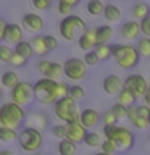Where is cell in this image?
I'll use <instances>...</instances> for the list:
<instances>
[{
	"instance_id": "cell-43",
	"label": "cell",
	"mask_w": 150,
	"mask_h": 155,
	"mask_svg": "<svg viewBox=\"0 0 150 155\" xmlns=\"http://www.w3.org/2000/svg\"><path fill=\"white\" fill-rule=\"evenodd\" d=\"M57 8H58V13L63 15V16H66V15H71V12H73V7H71V5H68L65 0H58Z\"/></svg>"
},
{
	"instance_id": "cell-25",
	"label": "cell",
	"mask_w": 150,
	"mask_h": 155,
	"mask_svg": "<svg viewBox=\"0 0 150 155\" xmlns=\"http://www.w3.org/2000/svg\"><path fill=\"white\" fill-rule=\"evenodd\" d=\"M28 126H34V128H37V129H45L47 126H48L47 115L34 111V113L29 115V124H28Z\"/></svg>"
},
{
	"instance_id": "cell-56",
	"label": "cell",
	"mask_w": 150,
	"mask_h": 155,
	"mask_svg": "<svg viewBox=\"0 0 150 155\" xmlns=\"http://www.w3.org/2000/svg\"><path fill=\"white\" fill-rule=\"evenodd\" d=\"M34 155H47V153H39V152H34Z\"/></svg>"
},
{
	"instance_id": "cell-47",
	"label": "cell",
	"mask_w": 150,
	"mask_h": 155,
	"mask_svg": "<svg viewBox=\"0 0 150 155\" xmlns=\"http://www.w3.org/2000/svg\"><path fill=\"white\" fill-rule=\"evenodd\" d=\"M68 92H70V86H68L66 82L58 81V86H57V95H58V97H63V95H68Z\"/></svg>"
},
{
	"instance_id": "cell-13",
	"label": "cell",
	"mask_w": 150,
	"mask_h": 155,
	"mask_svg": "<svg viewBox=\"0 0 150 155\" xmlns=\"http://www.w3.org/2000/svg\"><path fill=\"white\" fill-rule=\"evenodd\" d=\"M86 134H87V128L82 126L79 121H74V123H68L66 124V136L65 137L68 140H71V142H74V144L84 142Z\"/></svg>"
},
{
	"instance_id": "cell-33",
	"label": "cell",
	"mask_w": 150,
	"mask_h": 155,
	"mask_svg": "<svg viewBox=\"0 0 150 155\" xmlns=\"http://www.w3.org/2000/svg\"><path fill=\"white\" fill-rule=\"evenodd\" d=\"M61 76H63V65H60V63H57V61H52L50 71H48V74L45 78H50V79L58 81Z\"/></svg>"
},
{
	"instance_id": "cell-57",
	"label": "cell",
	"mask_w": 150,
	"mask_h": 155,
	"mask_svg": "<svg viewBox=\"0 0 150 155\" xmlns=\"http://www.w3.org/2000/svg\"><path fill=\"white\" fill-rule=\"evenodd\" d=\"M0 126H2V124H0Z\"/></svg>"
},
{
	"instance_id": "cell-41",
	"label": "cell",
	"mask_w": 150,
	"mask_h": 155,
	"mask_svg": "<svg viewBox=\"0 0 150 155\" xmlns=\"http://www.w3.org/2000/svg\"><path fill=\"white\" fill-rule=\"evenodd\" d=\"M102 121H103V124H118V118H116V115L110 110H106L103 115H102Z\"/></svg>"
},
{
	"instance_id": "cell-17",
	"label": "cell",
	"mask_w": 150,
	"mask_h": 155,
	"mask_svg": "<svg viewBox=\"0 0 150 155\" xmlns=\"http://www.w3.org/2000/svg\"><path fill=\"white\" fill-rule=\"evenodd\" d=\"M77 45H79L81 50L89 52L94 50L97 47V39H95V28H87L84 32L77 37Z\"/></svg>"
},
{
	"instance_id": "cell-7",
	"label": "cell",
	"mask_w": 150,
	"mask_h": 155,
	"mask_svg": "<svg viewBox=\"0 0 150 155\" xmlns=\"http://www.w3.org/2000/svg\"><path fill=\"white\" fill-rule=\"evenodd\" d=\"M57 86L58 81L50 78H41L32 84L34 87V99L42 105H53V102L58 99L57 95Z\"/></svg>"
},
{
	"instance_id": "cell-6",
	"label": "cell",
	"mask_w": 150,
	"mask_h": 155,
	"mask_svg": "<svg viewBox=\"0 0 150 155\" xmlns=\"http://www.w3.org/2000/svg\"><path fill=\"white\" fill-rule=\"evenodd\" d=\"M18 145L23 152L34 153L39 152V149L44 144V134L41 129L34 128V126H26L18 133Z\"/></svg>"
},
{
	"instance_id": "cell-24",
	"label": "cell",
	"mask_w": 150,
	"mask_h": 155,
	"mask_svg": "<svg viewBox=\"0 0 150 155\" xmlns=\"http://www.w3.org/2000/svg\"><path fill=\"white\" fill-rule=\"evenodd\" d=\"M57 150L60 155H76L77 153V144L71 142V140H68L65 137V139H60Z\"/></svg>"
},
{
	"instance_id": "cell-12",
	"label": "cell",
	"mask_w": 150,
	"mask_h": 155,
	"mask_svg": "<svg viewBox=\"0 0 150 155\" xmlns=\"http://www.w3.org/2000/svg\"><path fill=\"white\" fill-rule=\"evenodd\" d=\"M119 34L121 37L126 39V41H137L139 36L142 32H140V24L137 19H128V21H124L123 24L119 26Z\"/></svg>"
},
{
	"instance_id": "cell-20",
	"label": "cell",
	"mask_w": 150,
	"mask_h": 155,
	"mask_svg": "<svg viewBox=\"0 0 150 155\" xmlns=\"http://www.w3.org/2000/svg\"><path fill=\"white\" fill-rule=\"evenodd\" d=\"M95 39H97V45L108 44L113 39V28L108 26V24H102V26L95 28Z\"/></svg>"
},
{
	"instance_id": "cell-29",
	"label": "cell",
	"mask_w": 150,
	"mask_h": 155,
	"mask_svg": "<svg viewBox=\"0 0 150 155\" xmlns=\"http://www.w3.org/2000/svg\"><path fill=\"white\" fill-rule=\"evenodd\" d=\"M15 52H18L19 55L26 57L28 60L34 55V50H32V45L29 41H19L16 45H15Z\"/></svg>"
},
{
	"instance_id": "cell-8",
	"label": "cell",
	"mask_w": 150,
	"mask_h": 155,
	"mask_svg": "<svg viewBox=\"0 0 150 155\" xmlns=\"http://www.w3.org/2000/svg\"><path fill=\"white\" fill-rule=\"evenodd\" d=\"M87 68L89 66L86 65V61L82 58H77V57L68 58L63 63V76H66L71 81H81L87 74Z\"/></svg>"
},
{
	"instance_id": "cell-53",
	"label": "cell",
	"mask_w": 150,
	"mask_h": 155,
	"mask_svg": "<svg viewBox=\"0 0 150 155\" xmlns=\"http://www.w3.org/2000/svg\"><path fill=\"white\" fill-rule=\"evenodd\" d=\"M94 155H110V153H106V152H97V153H94Z\"/></svg>"
},
{
	"instance_id": "cell-11",
	"label": "cell",
	"mask_w": 150,
	"mask_h": 155,
	"mask_svg": "<svg viewBox=\"0 0 150 155\" xmlns=\"http://www.w3.org/2000/svg\"><path fill=\"white\" fill-rule=\"evenodd\" d=\"M124 87L131 89L137 97H144L145 91H147V87H148V82H147V79H145L142 74L132 73V74H129L124 79Z\"/></svg>"
},
{
	"instance_id": "cell-19",
	"label": "cell",
	"mask_w": 150,
	"mask_h": 155,
	"mask_svg": "<svg viewBox=\"0 0 150 155\" xmlns=\"http://www.w3.org/2000/svg\"><path fill=\"white\" fill-rule=\"evenodd\" d=\"M31 45H32V50H34V55H39V57H45L50 53L47 47V42H45V36L44 34H36L32 39H31Z\"/></svg>"
},
{
	"instance_id": "cell-26",
	"label": "cell",
	"mask_w": 150,
	"mask_h": 155,
	"mask_svg": "<svg viewBox=\"0 0 150 155\" xmlns=\"http://www.w3.org/2000/svg\"><path fill=\"white\" fill-rule=\"evenodd\" d=\"M18 139V133L13 128H7V126H0V142L11 144Z\"/></svg>"
},
{
	"instance_id": "cell-36",
	"label": "cell",
	"mask_w": 150,
	"mask_h": 155,
	"mask_svg": "<svg viewBox=\"0 0 150 155\" xmlns=\"http://www.w3.org/2000/svg\"><path fill=\"white\" fill-rule=\"evenodd\" d=\"M82 60L86 61L87 66H97L99 61H100V58H99V55H97L95 50H89V52H86V55H84Z\"/></svg>"
},
{
	"instance_id": "cell-15",
	"label": "cell",
	"mask_w": 150,
	"mask_h": 155,
	"mask_svg": "<svg viewBox=\"0 0 150 155\" xmlns=\"http://www.w3.org/2000/svg\"><path fill=\"white\" fill-rule=\"evenodd\" d=\"M23 36H24L23 26H19V24H16V23H7L3 41L7 42L8 45H16L19 41H23Z\"/></svg>"
},
{
	"instance_id": "cell-14",
	"label": "cell",
	"mask_w": 150,
	"mask_h": 155,
	"mask_svg": "<svg viewBox=\"0 0 150 155\" xmlns=\"http://www.w3.org/2000/svg\"><path fill=\"white\" fill-rule=\"evenodd\" d=\"M102 87H103V92L106 95L116 97L119 94V91L124 87V81L118 74H108L102 82Z\"/></svg>"
},
{
	"instance_id": "cell-23",
	"label": "cell",
	"mask_w": 150,
	"mask_h": 155,
	"mask_svg": "<svg viewBox=\"0 0 150 155\" xmlns=\"http://www.w3.org/2000/svg\"><path fill=\"white\" fill-rule=\"evenodd\" d=\"M131 15L134 16V19H144L145 16H148L150 15V5L145 3V2H135L132 5V8H131Z\"/></svg>"
},
{
	"instance_id": "cell-39",
	"label": "cell",
	"mask_w": 150,
	"mask_h": 155,
	"mask_svg": "<svg viewBox=\"0 0 150 155\" xmlns=\"http://www.w3.org/2000/svg\"><path fill=\"white\" fill-rule=\"evenodd\" d=\"M31 5L37 12H47L52 7V0H31Z\"/></svg>"
},
{
	"instance_id": "cell-21",
	"label": "cell",
	"mask_w": 150,
	"mask_h": 155,
	"mask_svg": "<svg viewBox=\"0 0 150 155\" xmlns=\"http://www.w3.org/2000/svg\"><path fill=\"white\" fill-rule=\"evenodd\" d=\"M103 16L108 23H118L123 13H121V8L118 5H113V3H108L105 5V10H103Z\"/></svg>"
},
{
	"instance_id": "cell-38",
	"label": "cell",
	"mask_w": 150,
	"mask_h": 155,
	"mask_svg": "<svg viewBox=\"0 0 150 155\" xmlns=\"http://www.w3.org/2000/svg\"><path fill=\"white\" fill-rule=\"evenodd\" d=\"M26 61H28L26 57L19 55L18 52L13 50V55H11V58H10V65H13L16 68H23V66H26Z\"/></svg>"
},
{
	"instance_id": "cell-31",
	"label": "cell",
	"mask_w": 150,
	"mask_h": 155,
	"mask_svg": "<svg viewBox=\"0 0 150 155\" xmlns=\"http://www.w3.org/2000/svg\"><path fill=\"white\" fill-rule=\"evenodd\" d=\"M137 50L140 53V57H147L150 58V37H140L137 39Z\"/></svg>"
},
{
	"instance_id": "cell-35",
	"label": "cell",
	"mask_w": 150,
	"mask_h": 155,
	"mask_svg": "<svg viewBox=\"0 0 150 155\" xmlns=\"http://www.w3.org/2000/svg\"><path fill=\"white\" fill-rule=\"evenodd\" d=\"M13 55V48L8 44H0V61L2 63H10V58Z\"/></svg>"
},
{
	"instance_id": "cell-49",
	"label": "cell",
	"mask_w": 150,
	"mask_h": 155,
	"mask_svg": "<svg viewBox=\"0 0 150 155\" xmlns=\"http://www.w3.org/2000/svg\"><path fill=\"white\" fill-rule=\"evenodd\" d=\"M5 28H7V21L0 16V42H2L3 37H5Z\"/></svg>"
},
{
	"instance_id": "cell-48",
	"label": "cell",
	"mask_w": 150,
	"mask_h": 155,
	"mask_svg": "<svg viewBox=\"0 0 150 155\" xmlns=\"http://www.w3.org/2000/svg\"><path fill=\"white\" fill-rule=\"evenodd\" d=\"M148 111H150V107L147 104H144V105H137V113L140 116H144V118H147L148 116Z\"/></svg>"
},
{
	"instance_id": "cell-9",
	"label": "cell",
	"mask_w": 150,
	"mask_h": 155,
	"mask_svg": "<svg viewBox=\"0 0 150 155\" xmlns=\"http://www.w3.org/2000/svg\"><path fill=\"white\" fill-rule=\"evenodd\" d=\"M10 97H11V102H15V104L26 107L34 99V87L28 81H18V84L10 89Z\"/></svg>"
},
{
	"instance_id": "cell-51",
	"label": "cell",
	"mask_w": 150,
	"mask_h": 155,
	"mask_svg": "<svg viewBox=\"0 0 150 155\" xmlns=\"http://www.w3.org/2000/svg\"><path fill=\"white\" fill-rule=\"evenodd\" d=\"M65 2H66L68 5H71L73 8H74L76 5H79V2H81V0H65Z\"/></svg>"
},
{
	"instance_id": "cell-3",
	"label": "cell",
	"mask_w": 150,
	"mask_h": 155,
	"mask_svg": "<svg viewBox=\"0 0 150 155\" xmlns=\"http://www.w3.org/2000/svg\"><path fill=\"white\" fill-rule=\"evenodd\" d=\"M103 136L105 139L113 140L118 150H129L134 147V142H135L132 131L118 124H103Z\"/></svg>"
},
{
	"instance_id": "cell-10",
	"label": "cell",
	"mask_w": 150,
	"mask_h": 155,
	"mask_svg": "<svg viewBox=\"0 0 150 155\" xmlns=\"http://www.w3.org/2000/svg\"><path fill=\"white\" fill-rule=\"evenodd\" d=\"M21 26L26 32L41 34L42 29L45 28V21H44V18L37 13H26L21 19Z\"/></svg>"
},
{
	"instance_id": "cell-28",
	"label": "cell",
	"mask_w": 150,
	"mask_h": 155,
	"mask_svg": "<svg viewBox=\"0 0 150 155\" xmlns=\"http://www.w3.org/2000/svg\"><path fill=\"white\" fill-rule=\"evenodd\" d=\"M18 81H19V76L15 71H5L2 74V81H0V84H2V87L11 89V87H15L18 84Z\"/></svg>"
},
{
	"instance_id": "cell-37",
	"label": "cell",
	"mask_w": 150,
	"mask_h": 155,
	"mask_svg": "<svg viewBox=\"0 0 150 155\" xmlns=\"http://www.w3.org/2000/svg\"><path fill=\"white\" fill-rule=\"evenodd\" d=\"M100 149H102V152H106V153H110V155H115L116 152H118V147H116V144L113 142V140H110V139L102 140Z\"/></svg>"
},
{
	"instance_id": "cell-27",
	"label": "cell",
	"mask_w": 150,
	"mask_h": 155,
	"mask_svg": "<svg viewBox=\"0 0 150 155\" xmlns=\"http://www.w3.org/2000/svg\"><path fill=\"white\" fill-rule=\"evenodd\" d=\"M103 10H105V3L102 2V0H89L87 2V13L90 15V16H100V15H103Z\"/></svg>"
},
{
	"instance_id": "cell-4",
	"label": "cell",
	"mask_w": 150,
	"mask_h": 155,
	"mask_svg": "<svg viewBox=\"0 0 150 155\" xmlns=\"http://www.w3.org/2000/svg\"><path fill=\"white\" fill-rule=\"evenodd\" d=\"M24 120H26L24 107L15 104V102H7V104L0 105V124L2 126L18 129L23 126Z\"/></svg>"
},
{
	"instance_id": "cell-50",
	"label": "cell",
	"mask_w": 150,
	"mask_h": 155,
	"mask_svg": "<svg viewBox=\"0 0 150 155\" xmlns=\"http://www.w3.org/2000/svg\"><path fill=\"white\" fill-rule=\"evenodd\" d=\"M144 102L150 107V86L147 87V91H145V94H144Z\"/></svg>"
},
{
	"instance_id": "cell-54",
	"label": "cell",
	"mask_w": 150,
	"mask_h": 155,
	"mask_svg": "<svg viewBox=\"0 0 150 155\" xmlns=\"http://www.w3.org/2000/svg\"><path fill=\"white\" fill-rule=\"evenodd\" d=\"M2 95H3V91H2V84H0V100H2Z\"/></svg>"
},
{
	"instance_id": "cell-1",
	"label": "cell",
	"mask_w": 150,
	"mask_h": 155,
	"mask_svg": "<svg viewBox=\"0 0 150 155\" xmlns=\"http://www.w3.org/2000/svg\"><path fill=\"white\" fill-rule=\"evenodd\" d=\"M111 57L115 63L123 70H132L139 65L140 53L137 47L132 44H113L111 45Z\"/></svg>"
},
{
	"instance_id": "cell-40",
	"label": "cell",
	"mask_w": 150,
	"mask_h": 155,
	"mask_svg": "<svg viewBox=\"0 0 150 155\" xmlns=\"http://www.w3.org/2000/svg\"><path fill=\"white\" fill-rule=\"evenodd\" d=\"M52 134L55 136L57 139H65L66 136V123H61V124H55L52 126Z\"/></svg>"
},
{
	"instance_id": "cell-2",
	"label": "cell",
	"mask_w": 150,
	"mask_h": 155,
	"mask_svg": "<svg viewBox=\"0 0 150 155\" xmlns=\"http://www.w3.org/2000/svg\"><path fill=\"white\" fill-rule=\"evenodd\" d=\"M53 115L61 123H74L79 121L81 111L77 108V100H74L71 95H63L53 102Z\"/></svg>"
},
{
	"instance_id": "cell-30",
	"label": "cell",
	"mask_w": 150,
	"mask_h": 155,
	"mask_svg": "<svg viewBox=\"0 0 150 155\" xmlns=\"http://www.w3.org/2000/svg\"><path fill=\"white\" fill-rule=\"evenodd\" d=\"M84 144L87 145V147H90V149L100 147V144H102L100 134L95 133V131H87V134H86V137H84Z\"/></svg>"
},
{
	"instance_id": "cell-45",
	"label": "cell",
	"mask_w": 150,
	"mask_h": 155,
	"mask_svg": "<svg viewBox=\"0 0 150 155\" xmlns=\"http://www.w3.org/2000/svg\"><path fill=\"white\" fill-rule=\"evenodd\" d=\"M50 66H52V61L50 60H41L37 63V70L42 76H47L48 71H50Z\"/></svg>"
},
{
	"instance_id": "cell-55",
	"label": "cell",
	"mask_w": 150,
	"mask_h": 155,
	"mask_svg": "<svg viewBox=\"0 0 150 155\" xmlns=\"http://www.w3.org/2000/svg\"><path fill=\"white\" fill-rule=\"evenodd\" d=\"M147 121H148V126H150V111H148V116H147Z\"/></svg>"
},
{
	"instance_id": "cell-44",
	"label": "cell",
	"mask_w": 150,
	"mask_h": 155,
	"mask_svg": "<svg viewBox=\"0 0 150 155\" xmlns=\"http://www.w3.org/2000/svg\"><path fill=\"white\" fill-rule=\"evenodd\" d=\"M139 24H140V32H142L145 37H150V15L145 16L144 19H140Z\"/></svg>"
},
{
	"instance_id": "cell-34",
	"label": "cell",
	"mask_w": 150,
	"mask_h": 155,
	"mask_svg": "<svg viewBox=\"0 0 150 155\" xmlns=\"http://www.w3.org/2000/svg\"><path fill=\"white\" fill-rule=\"evenodd\" d=\"M68 95H71L74 100H82L86 97V89L79 84H74V86H70V92Z\"/></svg>"
},
{
	"instance_id": "cell-52",
	"label": "cell",
	"mask_w": 150,
	"mask_h": 155,
	"mask_svg": "<svg viewBox=\"0 0 150 155\" xmlns=\"http://www.w3.org/2000/svg\"><path fill=\"white\" fill-rule=\"evenodd\" d=\"M0 155H16V153L8 150V149H3V150H0Z\"/></svg>"
},
{
	"instance_id": "cell-22",
	"label": "cell",
	"mask_w": 150,
	"mask_h": 155,
	"mask_svg": "<svg viewBox=\"0 0 150 155\" xmlns=\"http://www.w3.org/2000/svg\"><path fill=\"white\" fill-rule=\"evenodd\" d=\"M116 97H118V104L124 105L126 108H128L129 105H134L135 102H137V99H139V97L135 95L131 89H128V87H123V89L119 91V94L116 95Z\"/></svg>"
},
{
	"instance_id": "cell-32",
	"label": "cell",
	"mask_w": 150,
	"mask_h": 155,
	"mask_svg": "<svg viewBox=\"0 0 150 155\" xmlns=\"http://www.w3.org/2000/svg\"><path fill=\"white\" fill-rule=\"evenodd\" d=\"M94 50L97 52L100 61H105V60H108V58H111V45L110 44H100V45H97Z\"/></svg>"
},
{
	"instance_id": "cell-18",
	"label": "cell",
	"mask_w": 150,
	"mask_h": 155,
	"mask_svg": "<svg viewBox=\"0 0 150 155\" xmlns=\"http://www.w3.org/2000/svg\"><path fill=\"white\" fill-rule=\"evenodd\" d=\"M100 120H102V116L95 108H84L79 115V123L82 126H86L87 129L95 128V126L100 123Z\"/></svg>"
},
{
	"instance_id": "cell-16",
	"label": "cell",
	"mask_w": 150,
	"mask_h": 155,
	"mask_svg": "<svg viewBox=\"0 0 150 155\" xmlns=\"http://www.w3.org/2000/svg\"><path fill=\"white\" fill-rule=\"evenodd\" d=\"M126 118L131 121V124L134 126L135 129L139 131H145L148 128V121L147 118H144V116H140L137 113V105H129L128 108H126Z\"/></svg>"
},
{
	"instance_id": "cell-46",
	"label": "cell",
	"mask_w": 150,
	"mask_h": 155,
	"mask_svg": "<svg viewBox=\"0 0 150 155\" xmlns=\"http://www.w3.org/2000/svg\"><path fill=\"white\" fill-rule=\"evenodd\" d=\"M44 36H45V42H47L48 50L53 52V50H55V48L58 47V39L53 37V36H50V34H44Z\"/></svg>"
},
{
	"instance_id": "cell-42",
	"label": "cell",
	"mask_w": 150,
	"mask_h": 155,
	"mask_svg": "<svg viewBox=\"0 0 150 155\" xmlns=\"http://www.w3.org/2000/svg\"><path fill=\"white\" fill-rule=\"evenodd\" d=\"M111 111L116 115V118H118V120H126V107L124 105H121V104L116 102V104L111 107Z\"/></svg>"
},
{
	"instance_id": "cell-5",
	"label": "cell",
	"mask_w": 150,
	"mask_h": 155,
	"mask_svg": "<svg viewBox=\"0 0 150 155\" xmlns=\"http://www.w3.org/2000/svg\"><path fill=\"white\" fill-rule=\"evenodd\" d=\"M87 29L86 21L77 15H66L63 16V19L58 24V32L65 41L71 42V41H77V37L81 36Z\"/></svg>"
}]
</instances>
